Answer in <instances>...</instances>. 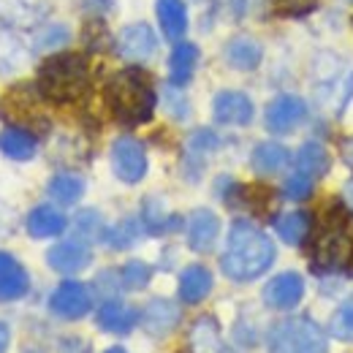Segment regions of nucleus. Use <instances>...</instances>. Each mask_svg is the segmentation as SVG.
Listing matches in <instances>:
<instances>
[{
  "label": "nucleus",
  "instance_id": "obj_39",
  "mask_svg": "<svg viewBox=\"0 0 353 353\" xmlns=\"http://www.w3.org/2000/svg\"><path fill=\"white\" fill-rule=\"evenodd\" d=\"M272 6L280 11V14H288V17H302V14H310L318 0H272Z\"/></svg>",
  "mask_w": 353,
  "mask_h": 353
},
{
  "label": "nucleus",
  "instance_id": "obj_23",
  "mask_svg": "<svg viewBox=\"0 0 353 353\" xmlns=\"http://www.w3.org/2000/svg\"><path fill=\"white\" fill-rule=\"evenodd\" d=\"M36 150H39V141H36V136L30 131L14 128V125L0 131V152L6 158H11V161H30L36 155Z\"/></svg>",
  "mask_w": 353,
  "mask_h": 353
},
{
  "label": "nucleus",
  "instance_id": "obj_1",
  "mask_svg": "<svg viewBox=\"0 0 353 353\" xmlns=\"http://www.w3.org/2000/svg\"><path fill=\"white\" fill-rule=\"evenodd\" d=\"M274 264V242L253 223L236 221L228 231L221 269L236 283H250Z\"/></svg>",
  "mask_w": 353,
  "mask_h": 353
},
{
  "label": "nucleus",
  "instance_id": "obj_40",
  "mask_svg": "<svg viewBox=\"0 0 353 353\" xmlns=\"http://www.w3.org/2000/svg\"><path fill=\"white\" fill-rule=\"evenodd\" d=\"M166 103H169V109H172L174 117H185V114H188V103H185V98H179L174 90H166Z\"/></svg>",
  "mask_w": 353,
  "mask_h": 353
},
{
  "label": "nucleus",
  "instance_id": "obj_7",
  "mask_svg": "<svg viewBox=\"0 0 353 353\" xmlns=\"http://www.w3.org/2000/svg\"><path fill=\"white\" fill-rule=\"evenodd\" d=\"M90 307H92V296H90L88 285H82L79 280L60 283L49 296V310L65 321H77V318L88 315Z\"/></svg>",
  "mask_w": 353,
  "mask_h": 353
},
{
  "label": "nucleus",
  "instance_id": "obj_22",
  "mask_svg": "<svg viewBox=\"0 0 353 353\" xmlns=\"http://www.w3.org/2000/svg\"><path fill=\"white\" fill-rule=\"evenodd\" d=\"M155 14L161 22V30L169 41H179L188 30V11L182 0H158L155 3Z\"/></svg>",
  "mask_w": 353,
  "mask_h": 353
},
{
  "label": "nucleus",
  "instance_id": "obj_36",
  "mask_svg": "<svg viewBox=\"0 0 353 353\" xmlns=\"http://www.w3.org/2000/svg\"><path fill=\"white\" fill-rule=\"evenodd\" d=\"M77 236H82V239H101V236H106L101 215L92 212V210L79 212V215H77Z\"/></svg>",
  "mask_w": 353,
  "mask_h": 353
},
{
  "label": "nucleus",
  "instance_id": "obj_44",
  "mask_svg": "<svg viewBox=\"0 0 353 353\" xmlns=\"http://www.w3.org/2000/svg\"><path fill=\"white\" fill-rule=\"evenodd\" d=\"M8 343H11V329H8V326L0 321V353L8 348Z\"/></svg>",
  "mask_w": 353,
  "mask_h": 353
},
{
  "label": "nucleus",
  "instance_id": "obj_5",
  "mask_svg": "<svg viewBox=\"0 0 353 353\" xmlns=\"http://www.w3.org/2000/svg\"><path fill=\"white\" fill-rule=\"evenodd\" d=\"M312 269L315 272H340L353 261V239L340 223H326L312 245Z\"/></svg>",
  "mask_w": 353,
  "mask_h": 353
},
{
  "label": "nucleus",
  "instance_id": "obj_11",
  "mask_svg": "<svg viewBox=\"0 0 353 353\" xmlns=\"http://www.w3.org/2000/svg\"><path fill=\"white\" fill-rule=\"evenodd\" d=\"M212 114L221 125H248L253 120V101L239 90H221L212 101Z\"/></svg>",
  "mask_w": 353,
  "mask_h": 353
},
{
  "label": "nucleus",
  "instance_id": "obj_15",
  "mask_svg": "<svg viewBox=\"0 0 353 353\" xmlns=\"http://www.w3.org/2000/svg\"><path fill=\"white\" fill-rule=\"evenodd\" d=\"M46 11V0H0V19L11 28H36Z\"/></svg>",
  "mask_w": 353,
  "mask_h": 353
},
{
  "label": "nucleus",
  "instance_id": "obj_19",
  "mask_svg": "<svg viewBox=\"0 0 353 353\" xmlns=\"http://www.w3.org/2000/svg\"><path fill=\"white\" fill-rule=\"evenodd\" d=\"M212 291V272L201 264H190L179 274V299L185 305H199Z\"/></svg>",
  "mask_w": 353,
  "mask_h": 353
},
{
  "label": "nucleus",
  "instance_id": "obj_8",
  "mask_svg": "<svg viewBox=\"0 0 353 353\" xmlns=\"http://www.w3.org/2000/svg\"><path fill=\"white\" fill-rule=\"evenodd\" d=\"M307 117V103L299 95H277L266 106V128L272 133H291Z\"/></svg>",
  "mask_w": 353,
  "mask_h": 353
},
{
  "label": "nucleus",
  "instance_id": "obj_29",
  "mask_svg": "<svg viewBox=\"0 0 353 353\" xmlns=\"http://www.w3.org/2000/svg\"><path fill=\"white\" fill-rule=\"evenodd\" d=\"M274 228L283 242L288 245H302L310 234V218L307 212H285L274 221Z\"/></svg>",
  "mask_w": 353,
  "mask_h": 353
},
{
  "label": "nucleus",
  "instance_id": "obj_30",
  "mask_svg": "<svg viewBox=\"0 0 353 353\" xmlns=\"http://www.w3.org/2000/svg\"><path fill=\"white\" fill-rule=\"evenodd\" d=\"M85 193V179L77 174H57L49 179V196L57 204H77Z\"/></svg>",
  "mask_w": 353,
  "mask_h": 353
},
{
  "label": "nucleus",
  "instance_id": "obj_28",
  "mask_svg": "<svg viewBox=\"0 0 353 353\" xmlns=\"http://www.w3.org/2000/svg\"><path fill=\"white\" fill-rule=\"evenodd\" d=\"M329 152H326V147L323 144H318V141H307V144H302V150L296 152V172H305L307 176H323L329 172Z\"/></svg>",
  "mask_w": 353,
  "mask_h": 353
},
{
  "label": "nucleus",
  "instance_id": "obj_45",
  "mask_svg": "<svg viewBox=\"0 0 353 353\" xmlns=\"http://www.w3.org/2000/svg\"><path fill=\"white\" fill-rule=\"evenodd\" d=\"M345 204H348V207L353 210V179L348 182V185H345Z\"/></svg>",
  "mask_w": 353,
  "mask_h": 353
},
{
  "label": "nucleus",
  "instance_id": "obj_2",
  "mask_svg": "<svg viewBox=\"0 0 353 353\" xmlns=\"http://www.w3.org/2000/svg\"><path fill=\"white\" fill-rule=\"evenodd\" d=\"M103 98L109 112L123 125H141L152 120L155 112V90L144 71L139 68H123L114 77H109Z\"/></svg>",
  "mask_w": 353,
  "mask_h": 353
},
{
  "label": "nucleus",
  "instance_id": "obj_37",
  "mask_svg": "<svg viewBox=\"0 0 353 353\" xmlns=\"http://www.w3.org/2000/svg\"><path fill=\"white\" fill-rule=\"evenodd\" d=\"M283 193L291 201H305L310 193H312V176H307L305 172L291 174L285 179V185H283Z\"/></svg>",
  "mask_w": 353,
  "mask_h": 353
},
{
  "label": "nucleus",
  "instance_id": "obj_17",
  "mask_svg": "<svg viewBox=\"0 0 353 353\" xmlns=\"http://www.w3.org/2000/svg\"><path fill=\"white\" fill-rule=\"evenodd\" d=\"M98 326L103 332H112V334H128L133 326L141 321V312L120 299H109L98 307Z\"/></svg>",
  "mask_w": 353,
  "mask_h": 353
},
{
  "label": "nucleus",
  "instance_id": "obj_42",
  "mask_svg": "<svg viewBox=\"0 0 353 353\" xmlns=\"http://www.w3.org/2000/svg\"><path fill=\"white\" fill-rule=\"evenodd\" d=\"M340 152H343V161H345V163L353 169V136H351V139H345V141L340 144Z\"/></svg>",
  "mask_w": 353,
  "mask_h": 353
},
{
  "label": "nucleus",
  "instance_id": "obj_6",
  "mask_svg": "<svg viewBox=\"0 0 353 353\" xmlns=\"http://www.w3.org/2000/svg\"><path fill=\"white\" fill-rule=\"evenodd\" d=\"M112 169L117 179L136 185L139 179L147 174V152L141 147V141H136L131 136H120L112 144Z\"/></svg>",
  "mask_w": 353,
  "mask_h": 353
},
{
  "label": "nucleus",
  "instance_id": "obj_4",
  "mask_svg": "<svg viewBox=\"0 0 353 353\" xmlns=\"http://www.w3.org/2000/svg\"><path fill=\"white\" fill-rule=\"evenodd\" d=\"M266 345L272 353H326V334L323 329L310 321L305 315L296 318H283L277 321L269 334H266Z\"/></svg>",
  "mask_w": 353,
  "mask_h": 353
},
{
  "label": "nucleus",
  "instance_id": "obj_34",
  "mask_svg": "<svg viewBox=\"0 0 353 353\" xmlns=\"http://www.w3.org/2000/svg\"><path fill=\"white\" fill-rule=\"evenodd\" d=\"M329 332L337 340H353V299L343 302L340 307L334 310V315L329 321Z\"/></svg>",
  "mask_w": 353,
  "mask_h": 353
},
{
  "label": "nucleus",
  "instance_id": "obj_26",
  "mask_svg": "<svg viewBox=\"0 0 353 353\" xmlns=\"http://www.w3.org/2000/svg\"><path fill=\"white\" fill-rule=\"evenodd\" d=\"M30 52L14 33L0 30V74H17L28 65Z\"/></svg>",
  "mask_w": 353,
  "mask_h": 353
},
{
  "label": "nucleus",
  "instance_id": "obj_31",
  "mask_svg": "<svg viewBox=\"0 0 353 353\" xmlns=\"http://www.w3.org/2000/svg\"><path fill=\"white\" fill-rule=\"evenodd\" d=\"M176 218L166 212V207L158 201V199H147L144 207H141V225L150 231V234H163V231H172L176 225Z\"/></svg>",
  "mask_w": 353,
  "mask_h": 353
},
{
  "label": "nucleus",
  "instance_id": "obj_25",
  "mask_svg": "<svg viewBox=\"0 0 353 353\" xmlns=\"http://www.w3.org/2000/svg\"><path fill=\"white\" fill-rule=\"evenodd\" d=\"M288 161H291L288 150L277 141H261L250 155V163L259 174H277L288 166Z\"/></svg>",
  "mask_w": 353,
  "mask_h": 353
},
{
  "label": "nucleus",
  "instance_id": "obj_35",
  "mask_svg": "<svg viewBox=\"0 0 353 353\" xmlns=\"http://www.w3.org/2000/svg\"><path fill=\"white\" fill-rule=\"evenodd\" d=\"M68 28L65 25H49V28H41L36 33V41H33V49L36 52H54L57 46H63L68 41Z\"/></svg>",
  "mask_w": 353,
  "mask_h": 353
},
{
  "label": "nucleus",
  "instance_id": "obj_18",
  "mask_svg": "<svg viewBox=\"0 0 353 353\" xmlns=\"http://www.w3.org/2000/svg\"><path fill=\"white\" fill-rule=\"evenodd\" d=\"M223 54H225V63L231 68H236V71H253L264 60V49H261V44L256 39H250V36H234L225 44Z\"/></svg>",
  "mask_w": 353,
  "mask_h": 353
},
{
  "label": "nucleus",
  "instance_id": "obj_32",
  "mask_svg": "<svg viewBox=\"0 0 353 353\" xmlns=\"http://www.w3.org/2000/svg\"><path fill=\"white\" fill-rule=\"evenodd\" d=\"M139 234H141L139 223L128 218V221H120L114 228H109L103 239H106V242H109L114 250H125V248H131L133 242L139 239Z\"/></svg>",
  "mask_w": 353,
  "mask_h": 353
},
{
  "label": "nucleus",
  "instance_id": "obj_13",
  "mask_svg": "<svg viewBox=\"0 0 353 353\" xmlns=\"http://www.w3.org/2000/svg\"><path fill=\"white\" fill-rule=\"evenodd\" d=\"M92 253L82 239H68V242H60L54 245L49 253H46V264L52 266L54 272H63V274H74V272H82L90 264Z\"/></svg>",
  "mask_w": 353,
  "mask_h": 353
},
{
  "label": "nucleus",
  "instance_id": "obj_14",
  "mask_svg": "<svg viewBox=\"0 0 353 353\" xmlns=\"http://www.w3.org/2000/svg\"><path fill=\"white\" fill-rule=\"evenodd\" d=\"M30 291V274L11 253L0 250V302H17Z\"/></svg>",
  "mask_w": 353,
  "mask_h": 353
},
{
  "label": "nucleus",
  "instance_id": "obj_27",
  "mask_svg": "<svg viewBox=\"0 0 353 353\" xmlns=\"http://www.w3.org/2000/svg\"><path fill=\"white\" fill-rule=\"evenodd\" d=\"M190 345L196 353H228L221 340V329L215 318H199L190 329Z\"/></svg>",
  "mask_w": 353,
  "mask_h": 353
},
{
  "label": "nucleus",
  "instance_id": "obj_38",
  "mask_svg": "<svg viewBox=\"0 0 353 353\" xmlns=\"http://www.w3.org/2000/svg\"><path fill=\"white\" fill-rule=\"evenodd\" d=\"M218 144H221V139L215 136L212 131H207V128H201V131H196L190 136V141H188V152L190 155H207V152H212V150H218Z\"/></svg>",
  "mask_w": 353,
  "mask_h": 353
},
{
  "label": "nucleus",
  "instance_id": "obj_43",
  "mask_svg": "<svg viewBox=\"0 0 353 353\" xmlns=\"http://www.w3.org/2000/svg\"><path fill=\"white\" fill-rule=\"evenodd\" d=\"M6 231H11V212L6 204H0V234H6Z\"/></svg>",
  "mask_w": 353,
  "mask_h": 353
},
{
  "label": "nucleus",
  "instance_id": "obj_41",
  "mask_svg": "<svg viewBox=\"0 0 353 353\" xmlns=\"http://www.w3.org/2000/svg\"><path fill=\"white\" fill-rule=\"evenodd\" d=\"M112 6H114V0H85V8L90 14H106V11H112Z\"/></svg>",
  "mask_w": 353,
  "mask_h": 353
},
{
  "label": "nucleus",
  "instance_id": "obj_24",
  "mask_svg": "<svg viewBox=\"0 0 353 353\" xmlns=\"http://www.w3.org/2000/svg\"><path fill=\"white\" fill-rule=\"evenodd\" d=\"M6 114L17 123H44V114L39 112L36 106V95L30 92L28 88H17L11 92H6Z\"/></svg>",
  "mask_w": 353,
  "mask_h": 353
},
{
  "label": "nucleus",
  "instance_id": "obj_3",
  "mask_svg": "<svg viewBox=\"0 0 353 353\" xmlns=\"http://www.w3.org/2000/svg\"><path fill=\"white\" fill-rule=\"evenodd\" d=\"M90 85V68L85 54L77 52H60L46 57L44 65L39 68L36 90L39 95L52 103H71L79 101Z\"/></svg>",
  "mask_w": 353,
  "mask_h": 353
},
{
  "label": "nucleus",
  "instance_id": "obj_16",
  "mask_svg": "<svg viewBox=\"0 0 353 353\" xmlns=\"http://www.w3.org/2000/svg\"><path fill=\"white\" fill-rule=\"evenodd\" d=\"M179 323V307L172 299H152L141 312V326L152 337H166Z\"/></svg>",
  "mask_w": 353,
  "mask_h": 353
},
{
  "label": "nucleus",
  "instance_id": "obj_46",
  "mask_svg": "<svg viewBox=\"0 0 353 353\" xmlns=\"http://www.w3.org/2000/svg\"><path fill=\"white\" fill-rule=\"evenodd\" d=\"M103 353H128L125 348H109V351H103Z\"/></svg>",
  "mask_w": 353,
  "mask_h": 353
},
{
  "label": "nucleus",
  "instance_id": "obj_9",
  "mask_svg": "<svg viewBox=\"0 0 353 353\" xmlns=\"http://www.w3.org/2000/svg\"><path fill=\"white\" fill-rule=\"evenodd\" d=\"M158 49V39L152 33L150 25L144 22H133V25H125L117 36V52L120 57L125 60H133V63H141V60H150Z\"/></svg>",
  "mask_w": 353,
  "mask_h": 353
},
{
  "label": "nucleus",
  "instance_id": "obj_10",
  "mask_svg": "<svg viewBox=\"0 0 353 353\" xmlns=\"http://www.w3.org/2000/svg\"><path fill=\"white\" fill-rule=\"evenodd\" d=\"M305 296V280L296 272H283L272 277L264 285V302L272 310H291L296 307Z\"/></svg>",
  "mask_w": 353,
  "mask_h": 353
},
{
  "label": "nucleus",
  "instance_id": "obj_33",
  "mask_svg": "<svg viewBox=\"0 0 353 353\" xmlns=\"http://www.w3.org/2000/svg\"><path fill=\"white\" fill-rule=\"evenodd\" d=\"M152 280V266L144 264V261H128V264L120 269V283L131 291L144 288L147 283Z\"/></svg>",
  "mask_w": 353,
  "mask_h": 353
},
{
  "label": "nucleus",
  "instance_id": "obj_21",
  "mask_svg": "<svg viewBox=\"0 0 353 353\" xmlns=\"http://www.w3.org/2000/svg\"><path fill=\"white\" fill-rule=\"evenodd\" d=\"M196 65H199V46L190 44V41L176 44L172 57H169V79H172V88H185L190 82Z\"/></svg>",
  "mask_w": 353,
  "mask_h": 353
},
{
  "label": "nucleus",
  "instance_id": "obj_20",
  "mask_svg": "<svg viewBox=\"0 0 353 353\" xmlns=\"http://www.w3.org/2000/svg\"><path fill=\"white\" fill-rule=\"evenodd\" d=\"M65 215L49 204L36 207L30 215H28V234L36 236V239H49V236H60L65 231Z\"/></svg>",
  "mask_w": 353,
  "mask_h": 353
},
{
  "label": "nucleus",
  "instance_id": "obj_12",
  "mask_svg": "<svg viewBox=\"0 0 353 353\" xmlns=\"http://www.w3.org/2000/svg\"><path fill=\"white\" fill-rule=\"evenodd\" d=\"M221 221L212 210H196L188 221V245L196 253H210L218 242Z\"/></svg>",
  "mask_w": 353,
  "mask_h": 353
}]
</instances>
